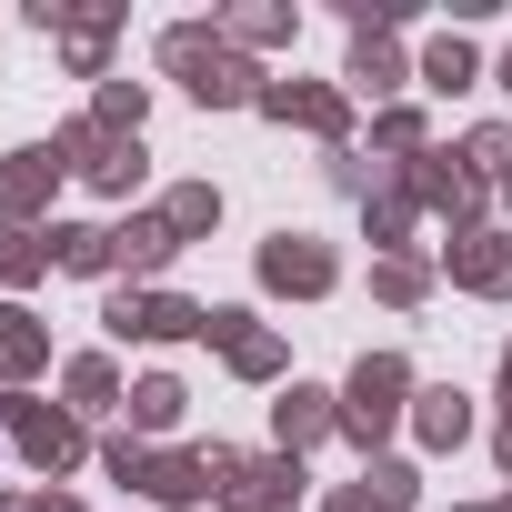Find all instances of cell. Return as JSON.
Wrapping results in <instances>:
<instances>
[{
	"label": "cell",
	"mask_w": 512,
	"mask_h": 512,
	"mask_svg": "<svg viewBox=\"0 0 512 512\" xmlns=\"http://www.w3.org/2000/svg\"><path fill=\"white\" fill-rule=\"evenodd\" d=\"M171 71H181L201 101H241V91H251V71H241L231 51H211L201 31H171Z\"/></svg>",
	"instance_id": "obj_1"
},
{
	"label": "cell",
	"mask_w": 512,
	"mask_h": 512,
	"mask_svg": "<svg viewBox=\"0 0 512 512\" xmlns=\"http://www.w3.org/2000/svg\"><path fill=\"white\" fill-rule=\"evenodd\" d=\"M392 412H402V362L382 352V362H362V372H352V412H342V422H352V432L372 442V432H382Z\"/></svg>",
	"instance_id": "obj_2"
},
{
	"label": "cell",
	"mask_w": 512,
	"mask_h": 512,
	"mask_svg": "<svg viewBox=\"0 0 512 512\" xmlns=\"http://www.w3.org/2000/svg\"><path fill=\"white\" fill-rule=\"evenodd\" d=\"M262 282H282V292H322V282H332V262H322L302 231H282V241L262 251Z\"/></svg>",
	"instance_id": "obj_3"
},
{
	"label": "cell",
	"mask_w": 512,
	"mask_h": 512,
	"mask_svg": "<svg viewBox=\"0 0 512 512\" xmlns=\"http://www.w3.org/2000/svg\"><path fill=\"white\" fill-rule=\"evenodd\" d=\"M21 452H31L41 472H61V462L81 452V432H71V412H41V402H21Z\"/></svg>",
	"instance_id": "obj_4"
},
{
	"label": "cell",
	"mask_w": 512,
	"mask_h": 512,
	"mask_svg": "<svg viewBox=\"0 0 512 512\" xmlns=\"http://www.w3.org/2000/svg\"><path fill=\"white\" fill-rule=\"evenodd\" d=\"M171 241H181L171 221H131V231H111V251H121L131 272H161V262H171Z\"/></svg>",
	"instance_id": "obj_5"
},
{
	"label": "cell",
	"mask_w": 512,
	"mask_h": 512,
	"mask_svg": "<svg viewBox=\"0 0 512 512\" xmlns=\"http://www.w3.org/2000/svg\"><path fill=\"white\" fill-rule=\"evenodd\" d=\"M332 432V402L322 392H282V452H302V442H322Z\"/></svg>",
	"instance_id": "obj_6"
},
{
	"label": "cell",
	"mask_w": 512,
	"mask_h": 512,
	"mask_svg": "<svg viewBox=\"0 0 512 512\" xmlns=\"http://www.w3.org/2000/svg\"><path fill=\"white\" fill-rule=\"evenodd\" d=\"M402 502H412V472H402V462H382L362 492H342V512H402Z\"/></svg>",
	"instance_id": "obj_7"
},
{
	"label": "cell",
	"mask_w": 512,
	"mask_h": 512,
	"mask_svg": "<svg viewBox=\"0 0 512 512\" xmlns=\"http://www.w3.org/2000/svg\"><path fill=\"white\" fill-rule=\"evenodd\" d=\"M41 181H51V151H21L11 171H0V201H11V211H31V201H41Z\"/></svg>",
	"instance_id": "obj_8"
},
{
	"label": "cell",
	"mask_w": 512,
	"mask_h": 512,
	"mask_svg": "<svg viewBox=\"0 0 512 512\" xmlns=\"http://www.w3.org/2000/svg\"><path fill=\"white\" fill-rule=\"evenodd\" d=\"M31 362H41V332L21 312H0V372H31Z\"/></svg>",
	"instance_id": "obj_9"
},
{
	"label": "cell",
	"mask_w": 512,
	"mask_h": 512,
	"mask_svg": "<svg viewBox=\"0 0 512 512\" xmlns=\"http://www.w3.org/2000/svg\"><path fill=\"white\" fill-rule=\"evenodd\" d=\"M462 422H472L462 392H422V432H432V442H462Z\"/></svg>",
	"instance_id": "obj_10"
},
{
	"label": "cell",
	"mask_w": 512,
	"mask_h": 512,
	"mask_svg": "<svg viewBox=\"0 0 512 512\" xmlns=\"http://www.w3.org/2000/svg\"><path fill=\"white\" fill-rule=\"evenodd\" d=\"M51 241H61L71 272H101V262H111V231H51Z\"/></svg>",
	"instance_id": "obj_11"
},
{
	"label": "cell",
	"mask_w": 512,
	"mask_h": 512,
	"mask_svg": "<svg viewBox=\"0 0 512 512\" xmlns=\"http://www.w3.org/2000/svg\"><path fill=\"white\" fill-rule=\"evenodd\" d=\"M462 282H472V292H502V282H512V251H492V241L462 251Z\"/></svg>",
	"instance_id": "obj_12"
},
{
	"label": "cell",
	"mask_w": 512,
	"mask_h": 512,
	"mask_svg": "<svg viewBox=\"0 0 512 512\" xmlns=\"http://www.w3.org/2000/svg\"><path fill=\"white\" fill-rule=\"evenodd\" d=\"M422 81H432V91H462V81H472V51H462V41H442V51H432V71H422Z\"/></svg>",
	"instance_id": "obj_13"
},
{
	"label": "cell",
	"mask_w": 512,
	"mask_h": 512,
	"mask_svg": "<svg viewBox=\"0 0 512 512\" xmlns=\"http://www.w3.org/2000/svg\"><path fill=\"white\" fill-rule=\"evenodd\" d=\"M0 272L31 282V272H41V241H31V231H0Z\"/></svg>",
	"instance_id": "obj_14"
},
{
	"label": "cell",
	"mask_w": 512,
	"mask_h": 512,
	"mask_svg": "<svg viewBox=\"0 0 512 512\" xmlns=\"http://www.w3.org/2000/svg\"><path fill=\"white\" fill-rule=\"evenodd\" d=\"M211 221H221L211 191H181V201H171V231H211Z\"/></svg>",
	"instance_id": "obj_15"
},
{
	"label": "cell",
	"mask_w": 512,
	"mask_h": 512,
	"mask_svg": "<svg viewBox=\"0 0 512 512\" xmlns=\"http://www.w3.org/2000/svg\"><path fill=\"white\" fill-rule=\"evenodd\" d=\"M131 412H141V422H171V412H181V392H171V382H141V392H131Z\"/></svg>",
	"instance_id": "obj_16"
},
{
	"label": "cell",
	"mask_w": 512,
	"mask_h": 512,
	"mask_svg": "<svg viewBox=\"0 0 512 512\" xmlns=\"http://www.w3.org/2000/svg\"><path fill=\"white\" fill-rule=\"evenodd\" d=\"M472 161L482 171H512V131H472Z\"/></svg>",
	"instance_id": "obj_17"
},
{
	"label": "cell",
	"mask_w": 512,
	"mask_h": 512,
	"mask_svg": "<svg viewBox=\"0 0 512 512\" xmlns=\"http://www.w3.org/2000/svg\"><path fill=\"white\" fill-rule=\"evenodd\" d=\"M502 81H512V61H502Z\"/></svg>",
	"instance_id": "obj_18"
}]
</instances>
